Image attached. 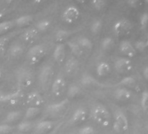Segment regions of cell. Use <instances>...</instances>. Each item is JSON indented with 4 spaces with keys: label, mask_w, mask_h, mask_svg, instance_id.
Returning <instances> with one entry per match:
<instances>
[{
    "label": "cell",
    "mask_w": 148,
    "mask_h": 134,
    "mask_svg": "<svg viewBox=\"0 0 148 134\" xmlns=\"http://www.w3.org/2000/svg\"><path fill=\"white\" fill-rule=\"evenodd\" d=\"M65 46L64 44H58L53 51V58L54 60L58 63L61 64L64 62V58H65Z\"/></svg>",
    "instance_id": "9a60e30c"
},
{
    "label": "cell",
    "mask_w": 148,
    "mask_h": 134,
    "mask_svg": "<svg viewBox=\"0 0 148 134\" xmlns=\"http://www.w3.org/2000/svg\"><path fill=\"white\" fill-rule=\"evenodd\" d=\"M80 82L84 86H91V85H93L95 84H98L97 80L92 76H91L90 74H87V73L83 75Z\"/></svg>",
    "instance_id": "f1b7e54d"
},
{
    "label": "cell",
    "mask_w": 148,
    "mask_h": 134,
    "mask_svg": "<svg viewBox=\"0 0 148 134\" xmlns=\"http://www.w3.org/2000/svg\"><path fill=\"white\" fill-rule=\"evenodd\" d=\"M79 134H95V130L92 126L86 125L79 129Z\"/></svg>",
    "instance_id": "ab89813d"
},
{
    "label": "cell",
    "mask_w": 148,
    "mask_h": 134,
    "mask_svg": "<svg viewBox=\"0 0 148 134\" xmlns=\"http://www.w3.org/2000/svg\"><path fill=\"white\" fill-rule=\"evenodd\" d=\"M91 115L95 122L100 124L103 127H107L111 123V115L108 110L101 105H95L91 111Z\"/></svg>",
    "instance_id": "6da1fadb"
},
{
    "label": "cell",
    "mask_w": 148,
    "mask_h": 134,
    "mask_svg": "<svg viewBox=\"0 0 148 134\" xmlns=\"http://www.w3.org/2000/svg\"><path fill=\"white\" fill-rule=\"evenodd\" d=\"M10 39L9 37H3L0 38V57H1L5 51V45L8 40Z\"/></svg>",
    "instance_id": "8d00e7d4"
},
{
    "label": "cell",
    "mask_w": 148,
    "mask_h": 134,
    "mask_svg": "<svg viewBox=\"0 0 148 134\" xmlns=\"http://www.w3.org/2000/svg\"><path fill=\"white\" fill-rule=\"evenodd\" d=\"M134 48H135L136 51H140V52L145 51V49L147 48L145 41H144V40H138V41L135 43Z\"/></svg>",
    "instance_id": "f35d334b"
},
{
    "label": "cell",
    "mask_w": 148,
    "mask_h": 134,
    "mask_svg": "<svg viewBox=\"0 0 148 134\" xmlns=\"http://www.w3.org/2000/svg\"><path fill=\"white\" fill-rule=\"evenodd\" d=\"M113 130L117 133H122L128 130L129 124L128 119L124 112L121 111H116L114 116V121L112 124Z\"/></svg>",
    "instance_id": "3957f363"
},
{
    "label": "cell",
    "mask_w": 148,
    "mask_h": 134,
    "mask_svg": "<svg viewBox=\"0 0 148 134\" xmlns=\"http://www.w3.org/2000/svg\"><path fill=\"white\" fill-rule=\"evenodd\" d=\"M114 97L116 99H118L119 101H126V100H129L131 98L132 93L129 90L121 87V88H118L115 90Z\"/></svg>",
    "instance_id": "ac0fdd59"
},
{
    "label": "cell",
    "mask_w": 148,
    "mask_h": 134,
    "mask_svg": "<svg viewBox=\"0 0 148 134\" xmlns=\"http://www.w3.org/2000/svg\"><path fill=\"white\" fill-rule=\"evenodd\" d=\"M86 118H87V111H86V109L79 107L73 112L71 118V122L72 124H80L86 121Z\"/></svg>",
    "instance_id": "4fadbf2b"
},
{
    "label": "cell",
    "mask_w": 148,
    "mask_h": 134,
    "mask_svg": "<svg viewBox=\"0 0 148 134\" xmlns=\"http://www.w3.org/2000/svg\"><path fill=\"white\" fill-rule=\"evenodd\" d=\"M15 134H25V133H15Z\"/></svg>",
    "instance_id": "681fc988"
},
{
    "label": "cell",
    "mask_w": 148,
    "mask_h": 134,
    "mask_svg": "<svg viewBox=\"0 0 148 134\" xmlns=\"http://www.w3.org/2000/svg\"><path fill=\"white\" fill-rule=\"evenodd\" d=\"M145 43H146V46L148 47V37L146 38V40H145Z\"/></svg>",
    "instance_id": "bcb514c9"
},
{
    "label": "cell",
    "mask_w": 148,
    "mask_h": 134,
    "mask_svg": "<svg viewBox=\"0 0 148 134\" xmlns=\"http://www.w3.org/2000/svg\"><path fill=\"white\" fill-rule=\"evenodd\" d=\"M4 15H5V11H3V12H0V18H2L4 17Z\"/></svg>",
    "instance_id": "f6af8a7d"
},
{
    "label": "cell",
    "mask_w": 148,
    "mask_h": 134,
    "mask_svg": "<svg viewBox=\"0 0 148 134\" xmlns=\"http://www.w3.org/2000/svg\"><path fill=\"white\" fill-rule=\"evenodd\" d=\"M53 76V69L50 65H45L41 69L39 73V82L41 88L44 91H47L50 87V83Z\"/></svg>",
    "instance_id": "277c9868"
},
{
    "label": "cell",
    "mask_w": 148,
    "mask_h": 134,
    "mask_svg": "<svg viewBox=\"0 0 148 134\" xmlns=\"http://www.w3.org/2000/svg\"><path fill=\"white\" fill-rule=\"evenodd\" d=\"M102 27H103V21L101 19H96L91 25V31L96 35L101 31Z\"/></svg>",
    "instance_id": "1f68e13d"
},
{
    "label": "cell",
    "mask_w": 148,
    "mask_h": 134,
    "mask_svg": "<svg viewBox=\"0 0 148 134\" xmlns=\"http://www.w3.org/2000/svg\"><path fill=\"white\" fill-rule=\"evenodd\" d=\"M38 35V31L36 30V28L31 27L24 31V33L22 34V38L26 43H32L36 40Z\"/></svg>",
    "instance_id": "e0dca14e"
},
{
    "label": "cell",
    "mask_w": 148,
    "mask_h": 134,
    "mask_svg": "<svg viewBox=\"0 0 148 134\" xmlns=\"http://www.w3.org/2000/svg\"><path fill=\"white\" fill-rule=\"evenodd\" d=\"M78 61L74 58H70L65 64V72L68 74H72L78 67Z\"/></svg>",
    "instance_id": "d4e9b609"
},
{
    "label": "cell",
    "mask_w": 148,
    "mask_h": 134,
    "mask_svg": "<svg viewBox=\"0 0 148 134\" xmlns=\"http://www.w3.org/2000/svg\"><path fill=\"white\" fill-rule=\"evenodd\" d=\"M51 93L55 97L57 98L61 97L65 91V80L64 79V78L59 76L57 79H55V80L51 84Z\"/></svg>",
    "instance_id": "ba28073f"
},
{
    "label": "cell",
    "mask_w": 148,
    "mask_h": 134,
    "mask_svg": "<svg viewBox=\"0 0 148 134\" xmlns=\"http://www.w3.org/2000/svg\"><path fill=\"white\" fill-rule=\"evenodd\" d=\"M71 51L72 52V54L74 56H76L78 57L83 56L84 54V50L79 46V44L77 43V41H71V42H68L67 43Z\"/></svg>",
    "instance_id": "44dd1931"
},
{
    "label": "cell",
    "mask_w": 148,
    "mask_h": 134,
    "mask_svg": "<svg viewBox=\"0 0 148 134\" xmlns=\"http://www.w3.org/2000/svg\"><path fill=\"white\" fill-rule=\"evenodd\" d=\"M114 45V41L112 38L110 37H106L105 38L102 42H101V47L104 51H109L111 50Z\"/></svg>",
    "instance_id": "e575fe53"
},
{
    "label": "cell",
    "mask_w": 148,
    "mask_h": 134,
    "mask_svg": "<svg viewBox=\"0 0 148 134\" xmlns=\"http://www.w3.org/2000/svg\"><path fill=\"white\" fill-rule=\"evenodd\" d=\"M141 106L144 110H148V91H145L141 96Z\"/></svg>",
    "instance_id": "74e56055"
},
{
    "label": "cell",
    "mask_w": 148,
    "mask_h": 134,
    "mask_svg": "<svg viewBox=\"0 0 148 134\" xmlns=\"http://www.w3.org/2000/svg\"><path fill=\"white\" fill-rule=\"evenodd\" d=\"M115 70L119 72H126L132 69V62L126 57H119L115 61Z\"/></svg>",
    "instance_id": "30bf717a"
},
{
    "label": "cell",
    "mask_w": 148,
    "mask_h": 134,
    "mask_svg": "<svg viewBox=\"0 0 148 134\" xmlns=\"http://www.w3.org/2000/svg\"><path fill=\"white\" fill-rule=\"evenodd\" d=\"M80 92H81V90H80L79 86H78L77 85H71L68 88L67 97L69 98H76L78 95H79Z\"/></svg>",
    "instance_id": "f546056e"
},
{
    "label": "cell",
    "mask_w": 148,
    "mask_h": 134,
    "mask_svg": "<svg viewBox=\"0 0 148 134\" xmlns=\"http://www.w3.org/2000/svg\"><path fill=\"white\" fill-rule=\"evenodd\" d=\"M40 113V109L39 107H32V106H29L24 115V118L25 119H32L33 118H36L38 114Z\"/></svg>",
    "instance_id": "484cf974"
},
{
    "label": "cell",
    "mask_w": 148,
    "mask_h": 134,
    "mask_svg": "<svg viewBox=\"0 0 148 134\" xmlns=\"http://www.w3.org/2000/svg\"><path fill=\"white\" fill-rule=\"evenodd\" d=\"M77 43L79 44V46L83 49V50H87L90 51L92 49V41L86 37H80L78 38Z\"/></svg>",
    "instance_id": "4316f807"
},
{
    "label": "cell",
    "mask_w": 148,
    "mask_h": 134,
    "mask_svg": "<svg viewBox=\"0 0 148 134\" xmlns=\"http://www.w3.org/2000/svg\"><path fill=\"white\" fill-rule=\"evenodd\" d=\"M44 102L43 97L37 92H32L26 97V103L29 106L39 107L44 104Z\"/></svg>",
    "instance_id": "7c38bea8"
},
{
    "label": "cell",
    "mask_w": 148,
    "mask_h": 134,
    "mask_svg": "<svg viewBox=\"0 0 148 134\" xmlns=\"http://www.w3.org/2000/svg\"><path fill=\"white\" fill-rule=\"evenodd\" d=\"M143 75L146 79H148V66L145 67V69L143 70Z\"/></svg>",
    "instance_id": "ee69618b"
},
{
    "label": "cell",
    "mask_w": 148,
    "mask_h": 134,
    "mask_svg": "<svg viewBox=\"0 0 148 134\" xmlns=\"http://www.w3.org/2000/svg\"><path fill=\"white\" fill-rule=\"evenodd\" d=\"M143 3L141 1H138V0H129V1H127V5L132 8H138Z\"/></svg>",
    "instance_id": "7bdbcfd3"
},
{
    "label": "cell",
    "mask_w": 148,
    "mask_h": 134,
    "mask_svg": "<svg viewBox=\"0 0 148 134\" xmlns=\"http://www.w3.org/2000/svg\"><path fill=\"white\" fill-rule=\"evenodd\" d=\"M32 123L30 122V121H22L21 123L18 124V131L20 132H23V133H25V132H28L32 130Z\"/></svg>",
    "instance_id": "d6a6232c"
},
{
    "label": "cell",
    "mask_w": 148,
    "mask_h": 134,
    "mask_svg": "<svg viewBox=\"0 0 148 134\" xmlns=\"http://www.w3.org/2000/svg\"><path fill=\"white\" fill-rule=\"evenodd\" d=\"M51 26V21L48 19H42L39 20L37 24H36V30L39 32H43L45 31L49 27Z\"/></svg>",
    "instance_id": "4dcf8cb0"
},
{
    "label": "cell",
    "mask_w": 148,
    "mask_h": 134,
    "mask_svg": "<svg viewBox=\"0 0 148 134\" xmlns=\"http://www.w3.org/2000/svg\"><path fill=\"white\" fill-rule=\"evenodd\" d=\"M12 129V126H11L8 124H0V134H11Z\"/></svg>",
    "instance_id": "60d3db41"
},
{
    "label": "cell",
    "mask_w": 148,
    "mask_h": 134,
    "mask_svg": "<svg viewBox=\"0 0 148 134\" xmlns=\"http://www.w3.org/2000/svg\"><path fill=\"white\" fill-rule=\"evenodd\" d=\"M119 51L121 53H123L124 55L130 57H134L136 54V50H135L134 46L127 40H124L120 43Z\"/></svg>",
    "instance_id": "5bb4252c"
},
{
    "label": "cell",
    "mask_w": 148,
    "mask_h": 134,
    "mask_svg": "<svg viewBox=\"0 0 148 134\" xmlns=\"http://www.w3.org/2000/svg\"><path fill=\"white\" fill-rule=\"evenodd\" d=\"M32 21H33V17L32 15H24V16H21V17L16 18L14 20V24L18 27L23 28L25 26L29 25Z\"/></svg>",
    "instance_id": "d6986e66"
},
{
    "label": "cell",
    "mask_w": 148,
    "mask_h": 134,
    "mask_svg": "<svg viewBox=\"0 0 148 134\" xmlns=\"http://www.w3.org/2000/svg\"><path fill=\"white\" fill-rule=\"evenodd\" d=\"M21 98H23V92L21 91H18L12 94L0 96V102H5L10 103L12 105H16Z\"/></svg>",
    "instance_id": "2e32d148"
},
{
    "label": "cell",
    "mask_w": 148,
    "mask_h": 134,
    "mask_svg": "<svg viewBox=\"0 0 148 134\" xmlns=\"http://www.w3.org/2000/svg\"><path fill=\"white\" fill-rule=\"evenodd\" d=\"M71 32L66 30H58L55 34V40L58 44H62V42L67 40V38L71 36Z\"/></svg>",
    "instance_id": "603a6c76"
},
{
    "label": "cell",
    "mask_w": 148,
    "mask_h": 134,
    "mask_svg": "<svg viewBox=\"0 0 148 134\" xmlns=\"http://www.w3.org/2000/svg\"><path fill=\"white\" fill-rule=\"evenodd\" d=\"M80 16V11L75 5L67 6L62 13V19L67 24H73Z\"/></svg>",
    "instance_id": "5b68a950"
},
{
    "label": "cell",
    "mask_w": 148,
    "mask_h": 134,
    "mask_svg": "<svg viewBox=\"0 0 148 134\" xmlns=\"http://www.w3.org/2000/svg\"><path fill=\"white\" fill-rule=\"evenodd\" d=\"M17 79H18V83L19 86L24 89H27L31 87L34 80L33 74L30 71H27L25 69H21L18 72Z\"/></svg>",
    "instance_id": "8992f818"
},
{
    "label": "cell",
    "mask_w": 148,
    "mask_h": 134,
    "mask_svg": "<svg viewBox=\"0 0 148 134\" xmlns=\"http://www.w3.org/2000/svg\"><path fill=\"white\" fill-rule=\"evenodd\" d=\"M132 29V25L126 19H121L116 22L113 25V31L118 36H125L130 32Z\"/></svg>",
    "instance_id": "52a82bcc"
},
{
    "label": "cell",
    "mask_w": 148,
    "mask_h": 134,
    "mask_svg": "<svg viewBox=\"0 0 148 134\" xmlns=\"http://www.w3.org/2000/svg\"><path fill=\"white\" fill-rule=\"evenodd\" d=\"M45 54V47L42 44H36L29 49L27 52V59L31 64H37L43 60Z\"/></svg>",
    "instance_id": "7a4b0ae2"
},
{
    "label": "cell",
    "mask_w": 148,
    "mask_h": 134,
    "mask_svg": "<svg viewBox=\"0 0 148 134\" xmlns=\"http://www.w3.org/2000/svg\"><path fill=\"white\" fill-rule=\"evenodd\" d=\"M22 117H23V113L21 111H12L8 112V114L6 115L5 122L13 123V122H16L18 119H20Z\"/></svg>",
    "instance_id": "cb8c5ba5"
},
{
    "label": "cell",
    "mask_w": 148,
    "mask_h": 134,
    "mask_svg": "<svg viewBox=\"0 0 148 134\" xmlns=\"http://www.w3.org/2000/svg\"><path fill=\"white\" fill-rule=\"evenodd\" d=\"M1 76H2V72L0 71V78H1Z\"/></svg>",
    "instance_id": "c3c4849f"
},
{
    "label": "cell",
    "mask_w": 148,
    "mask_h": 134,
    "mask_svg": "<svg viewBox=\"0 0 148 134\" xmlns=\"http://www.w3.org/2000/svg\"><path fill=\"white\" fill-rule=\"evenodd\" d=\"M14 20H10V21H5L0 23V35H4L7 33L9 31H11L14 27Z\"/></svg>",
    "instance_id": "83f0119b"
},
{
    "label": "cell",
    "mask_w": 148,
    "mask_h": 134,
    "mask_svg": "<svg viewBox=\"0 0 148 134\" xmlns=\"http://www.w3.org/2000/svg\"><path fill=\"white\" fill-rule=\"evenodd\" d=\"M140 25L142 29L148 27V12H144L140 17Z\"/></svg>",
    "instance_id": "b9f144b4"
},
{
    "label": "cell",
    "mask_w": 148,
    "mask_h": 134,
    "mask_svg": "<svg viewBox=\"0 0 148 134\" xmlns=\"http://www.w3.org/2000/svg\"><path fill=\"white\" fill-rule=\"evenodd\" d=\"M91 4L94 9L99 10V11L104 9L106 5V2L104 1V0H93V1L91 2Z\"/></svg>",
    "instance_id": "d590c367"
},
{
    "label": "cell",
    "mask_w": 148,
    "mask_h": 134,
    "mask_svg": "<svg viewBox=\"0 0 148 134\" xmlns=\"http://www.w3.org/2000/svg\"><path fill=\"white\" fill-rule=\"evenodd\" d=\"M110 72H111V66L106 62H100L97 65V74L99 77L106 76L110 73Z\"/></svg>",
    "instance_id": "ffe728a7"
},
{
    "label": "cell",
    "mask_w": 148,
    "mask_h": 134,
    "mask_svg": "<svg viewBox=\"0 0 148 134\" xmlns=\"http://www.w3.org/2000/svg\"><path fill=\"white\" fill-rule=\"evenodd\" d=\"M55 126V122L52 120H43L38 122L34 128L36 134H46L53 129Z\"/></svg>",
    "instance_id": "9c48e42d"
},
{
    "label": "cell",
    "mask_w": 148,
    "mask_h": 134,
    "mask_svg": "<svg viewBox=\"0 0 148 134\" xmlns=\"http://www.w3.org/2000/svg\"><path fill=\"white\" fill-rule=\"evenodd\" d=\"M9 52H10V55L13 57H20L23 52H24V47L21 44H18V43H16V44H13L10 49H9Z\"/></svg>",
    "instance_id": "7402d4cb"
},
{
    "label": "cell",
    "mask_w": 148,
    "mask_h": 134,
    "mask_svg": "<svg viewBox=\"0 0 148 134\" xmlns=\"http://www.w3.org/2000/svg\"><path fill=\"white\" fill-rule=\"evenodd\" d=\"M119 85H121L123 86L132 88V87H134L136 85V79L133 77L128 76V77H125V78L122 79L121 81L119 82Z\"/></svg>",
    "instance_id": "836d02e7"
},
{
    "label": "cell",
    "mask_w": 148,
    "mask_h": 134,
    "mask_svg": "<svg viewBox=\"0 0 148 134\" xmlns=\"http://www.w3.org/2000/svg\"><path fill=\"white\" fill-rule=\"evenodd\" d=\"M146 130H147V131H148V123H147V124H146Z\"/></svg>",
    "instance_id": "7dc6e473"
},
{
    "label": "cell",
    "mask_w": 148,
    "mask_h": 134,
    "mask_svg": "<svg viewBox=\"0 0 148 134\" xmlns=\"http://www.w3.org/2000/svg\"><path fill=\"white\" fill-rule=\"evenodd\" d=\"M68 103H69L68 99H64L60 102L51 104L48 105L47 111L49 113H51L52 115H58V114L62 113L66 109Z\"/></svg>",
    "instance_id": "8fae6325"
}]
</instances>
